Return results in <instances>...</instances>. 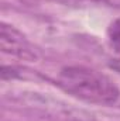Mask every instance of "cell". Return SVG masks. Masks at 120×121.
Instances as JSON below:
<instances>
[{"label": "cell", "mask_w": 120, "mask_h": 121, "mask_svg": "<svg viewBox=\"0 0 120 121\" xmlns=\"http://www.w3.org/2000/svg\"><path fill=\"white\" fill-rule=\"evenodd\" d=\"M58 83L69 94L95 104H113L120 90L106 75L86 66H66L58 75Z\"/></svg>", "instance_id": "obj_1"}, {"label": "cell", "mask_w": 120, "mask_h": 121, "mask_svg": "<svg viewBox=\"0 0 120 121\" xmlns=\"http://www.w3.org/2000/svg\"><path fill=\"white\" fill-rule=\"evenodd\" d=\"M107 38L115 51L120 52V18L115 20L107 28Z\"/></svg>", "instance_id": "obj_3"}, {"label": "cell", "mask_w": 120, "mask_h": 121, "mask_svg": "<svg viewBox=\"0 0 120 121\" xmlns=\"http://www.w3.org/2000/svg\"><path fill=\"white\" fill-rule=\"evenodd\" d=\"M0 42H1V51L4 54H9L11 56H16V58L24 60L37 59L35 49L26 39V37L11 26L1 24Z\"/></svg>", "instance_id": "obj_2"}]
</instances>
